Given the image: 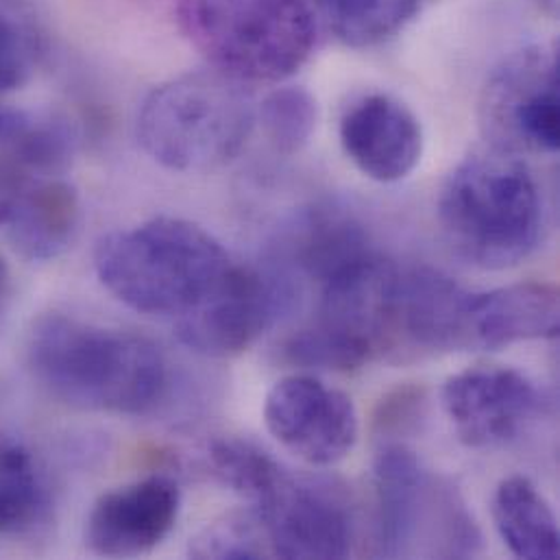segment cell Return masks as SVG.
Segmentation results:
<instances>
[{"label":"cell","mask_w":560,"mask_h":560,"mask_svg":"<svg viewBox=\"0 0 560 560\" xmlns=\"http://www.w3.org/2000/svg\"><path fill=\"white\" fill-rule=\"evenodd\" d=\"M24 358L33 380L77 410L140 417L168 393V364L155 342L59 312L33 320Z\"/></svg>","instance_id":"obj_1"},{"label":"cell","mask_w":560,"mask_h":560,"mask_svg":"<svg viewBox=\"0 0 560 560\" xmlns=\"http://www.w3.org/2000/svg\"><path fill=\"white\" fill-rule=\"evenodd\" d=\"M436 212L454 254L487 271L524 262L544 232L535 175L522 158L493 147L458 162L441 188Z\"/></svg>","instance_id":"obj_2"},{"label":"cell","mask_w":560,"mask_h":560,"mask_svg":"<svg viewBox=\"0 0 560 560\" xmlns=\"http://www.w3.org/2000/svg\"><path fill=\"white\" fill-rule=\"evenodd\" d=\"M234 265L210 232L175 217L112 232L94 252L96 276L118 301L173 320L199 305Z\"/></svg>","instance_id":"obj_3"},{"label":"cell","mask_w":560,"mask_h":560,"mask_svg":"<svg viewBox=\"0 0 560 560\" xmlns=\"http://www.w3.org/2000/svg\"><path fill=\"white\" fill-rule=\"evenodd\" d=\"M254 125L243 83L217 70L186 72L149 92L138 112V140L160 166L203 173L236 160Z\"/></svg>","instance_id":"obj_4"},{"label":"cell","mask_w":560,"mask_h":560,"mask_svg":"<svg viewBox=\"0 0 560 560\" xmlns=\"http://www.w3.org/2000/svg\"><path fill=\"white\" fill-rule=\"evenodd\" d=\"M177 24L212 70L243 83H281L316 46L310 0H177Z\"/></svg>","instance_id":"obj_5"},{"label":"cell","mask_w":560,"mask_h":560,"mask_svg":"<svg viewBox=\"0 0 560 560\" xmlns=\"http://www.w3.org/2000/svg\"><path fill=\"white\" fill-rule=\"evenodd\" d=\"M377 546L386 559L412 557L419 541L430 557L467 559L480 550V530L460 495L434 478L406 445H384L373 467Z\"/></svg>","instance_id":"obj_6"},{"label":"cell","mask_w":560,"mask_h":560,"mask_svg":"<svg viewBox=\"0 0 560 560\" xmlns=\"http://www.w3.org/2000/svg\"><path fill=\"white\" fill-rule=\"evenodd\" d=\"M559 48L528 44L487 79L478 118L489 147L511 155L559 151Z\"/></svg>","instance_id":"obj_7"},{"label":"cell","mask_w":560,"mask_h":560,"mask_svg":"<svg viewBox=\"0 0 560 560\" xmlns=\"http://www.w3.org/2000/svg\"><path fill=\"white\" fill-rule=\"evenodd\" d=\"M265 423L283 450L314 467L345 460L360 432L353 401L312 375H288L273 384Z\"/></svg>","instance_id":"obj_8"},{"label":"cell","mask_w":560,"mask_h":560,"mask_svg":"<svg viewBox=\"0 0 560 560\" xmlns=\"http://www.w3.org/2000/svg\"><path fill=\"white\" fill-rule=\"evenodd\" d=\"M283 303L285 290L276 276L236 262L199 305L175 318V329L195 353L232 358L258 342Z\"/></svg>","instance_id":"obj_9"},{"label":"cell","mask_w":560,"mask_h":560,"mask_svg":"<svg viewBox=\"0 0 560 560\" xmlns=\"http://www.w3.org/2000/svg\"><path fill=\"white\" fill-rule=\"evenodd\" d=\"M441 404L460 443L471 450H498L522 436L541 412L544 397L517 369L476 366L443 384Z\"/></svg>","instance_id":"obj_10"},{"label":"cell","mask_w":560,"mask_h":560,"mask_svg":"<svg viewBox=\"0 0 560 560\" xmlns=\"http://www.w3.org/2000/svg\"><path fill=\"white\" fill-rule=\"evenodd\" d=\"M252 509L260 515L278 559H345L351 552L349 506L325 485L281 469L276 485Z\"/></svg>","instance_id":"obj_11"},{"label":"cell","mask_w":560,"mask_h":560,"mask_svg":"<svg viewBox=\"0 0 560 560\" xmlns=\"http://www.w3.org/2000/svg\"><path fill=\"white\" fill-rule=\"evenodd\" d=\"M182 491L166 476H149L101 495L85 520V546L105 559L153 552L175 528Z\"/></svg>","instance_id":"obj_12"},{"label":"cell","mask_w":560,"mask_h":560,"mask_svg":"<svg viewBox=\"0 0 560 560\" xmlns=\"http://www.w3.org/2000/svg\"><path fill=\"white\" fill-rule=\"evenodd\" d=\"M340 144L351 164L377 184H397L415 173L423 155V129L415 112L388 96L369 94L340 118Z\"/></svg>","instance_id":"obj_13"},{"label":"cell","mask_w":560,"mask_h":560,"mask_svg":"<svg viewBox=\"0 0 560 560\" xmlns=\"http://www.w3.org/2000/svg\"><path fill=\"white\" fill-rule=\"evenodd\" d=\"M278 247L281 258L318 288L375 252L362 223L336 203L301 210L283 228Z\"/></svg>","instance_id":"obj_14"},{"label":"cell","mask_w":560,"mask_h":560,"mask_svg":"<svg viewBox=\"0 0 560 560\" xmlns=\"http://www.w3.org/2000/svg\"><path fill=\"white\" fill-rule=\"evenodd\" d=\"M560 327L559 290L526 281L489 292H471L469 351L555 338Z\"/></svg>","instance_id":"obj_15"},{"label":"cell","mask_w":560,"mask_h":560,"mask_svg":"<svg viewBox=\"0 0 560 560\" xmlns=\"http://www.w3.org/2000/svg\"><path fill=\"white\" fill-rule=\"evenodd\" d=\"M79 225L81 201L74 186L59 177H37L18 190L2 228L18 256L50 262L74 243Z\"/></svg>","instance_id":"obj_16"},{"label":"cell","mask_w":560,"mask_h":560,"mask_svg":"<svg viewBox=\"0 0 560 560\" xmlns=\"http://www.w3.org/2000/svg\"><path fill=\"white\" fill-rule=\"evenodd\" d=\"M493 522L517 559H559L557 515L528 478L513 476L500 482L493 495Z\"/></svg>","instance_id":"obj_17"},{"label":"cell","mask_w":560,"mask_h":560,"mask_svg":"<svg viewBox=\"0 0 560 560\" xmlns=\"http://www.w3.org/2000/svg\"><path fill=\"white\" fill-rule=\"evenodd\" d=\"M331 33L351 48H371L404 31L421 0H310Z\"/></svg>","instance_id":"obj_18"},{"label":"cell","mask_w":560,"mask_h":560,"mask_svg":"<svg viewBox=\"0 0 560 560\" xmlns=\"http://www.w3.org/2000/svg\"><path fill=\"white\" fill-rule=\"evenodd\" d=\"M48 509L44 478L31 454L0 434V541L33 528Z\"/></svg>","instance_id":"obj_19"},{"label":"cell","mask_w":560,"mask_h":560,"mask_svg":"<svg viewBox=\"0 0 560 560\" xmlns=\"http://www.w3.org/2000/svg\"><path fill=\"white\" fill-rule=\"evenodd\" d=\"M208 463L212 474L249 504L262 500L283 469L262 447L241 436H223L212 441Z\"/></svg>","instance_id":"obj_20"},{"label":"cell","mask_w":560,"mask_h":560,"mask_svg":"<svg viewBox=\"0 0 560 560\" xmlns=\"http://www.w3.org/2000/svg\"><path fill=\"white\" fill-rule=\"evenodd\" d=\"M192 559H269L271 541L260 515L249 506L247 511L223 515L203 530H199L188 546Z\"/></svg>","instance_id":"obj_21"},{"label":"cell","mask_w":560,"mask_h":560,"mask_svg":"<svg viewBox=\"0 0 560 560\" xmlns=\"http://www.w3.org/2000/svg\"><path fill=\"white\" fill-rule=\"evenodd\" d=\"M260 120L273 149L281 155H294L307 147L318 122V103L301 85L273 90L262 107Z\"/></svg>","instance_id":"obj_22"},{"label":"cell","mask_w":560,"mask_h":560,"mask_svg":"<svg viewBox=\"0 0 560 560\" xmlns=\"http://www.w3.org/2000/svg\"><path fill=\"white\" fill-rule=\"evenodd\" d=\"M37 63V37L0 2V94L22 88Z\"/></svg>","instance_id":"obj_23"},{"label":"cell","mask_w":560,"mask_h":560,"mask_svg":"<svg viewBox=\"0 0 560 560\" xmlns=\"http://www.w3.org/2000/svg\"><path fill=\"white\" fill-rule=\"evenodd\" d=\"M7 292H9V269H7L4 260L0 258V310H2V305H4Z\"/></svg>","instance_id":"obj_24"},{"label":"cell","mask_w":560,"mask_h":560,"mask_svg":"<svg viewBox=\"0 0 560 560\" xmlns=\"http://www.w3.org/2000/svg\"><path fill=\"white\" fill-rule=\"evenodd\" d=\"M537 2H539V4H541L546 11L555 13V11H557V2H559V0H537Z\"/></svg>","instance_id":"obj_25"},{"label":"cell","mask_w":560,"mask_h":560,"mask_svg":"<svg viewBox=\"0 0 560 560\" xmlns=\"http://www.w3.org/2000/svg\"><path fill=\"white\" fill-rule=\"evenodd\" d=\"M9 114H11V109H2V107H0V133H2V131H4V127H7Z\"/></svg>","instance_id":"obj_26"}]
</instances>
